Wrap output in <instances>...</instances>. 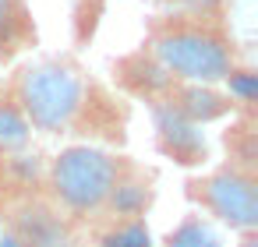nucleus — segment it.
Masks as SVG:
<instances>
[{
  "mask_svg": "<svg viewBox=\"0 0 258 247\" xmlns=\"http://www.w3.org/2000/svg\"><path fill=\"white\" fill-rule=\"evenodd\" d=\"M25 120L39 134L82 138L89 145L117 148L127 141V99L85 71L75 57H43L22 64L8 78Z\"/></svg>",
  "mask_w": 258,
  "mask_h": 247,
  "instance_id": "1",
  "label": "nucleus"
},
{
  "mask_svg": "<svg viewBox=\"0 0 258 247\" xmlns=\"http://www.w3.org/2000/svg\"><path fill=\"white\" fill-rule=\"evenodd\" d=\"M145 46L170 74L184 81L219 85L226 71L240 60L233 32L219 15L156 11L145 22Z\"/></svg>",
  "mask_w": 258,
  "mask_h": 247,
  "instance_id": "2",
  "label": "nucleus"
},
{
  "mask_svg": "<svg viewBox=\"0 0 258 247\" xmlns=\"http://www.w3.org/2000/svg\"><path fill=\"white\" fill-rule=\"evenodd\" d=\"M135 170V159L106 145H68L50 159L46 187L68 219H96L113 187Z\"/></svg>",
  "mask_w": 258,
  "mask_h": 247,
  "instance_id": "3",
  "label": "nucleus"
},
{
  "mask_svg": "<svg viewBox=\"0 0 258 247\" xmlns=\"http://www.w3.org/2000/svg\"><path fill=\"white\" fill-rule=\"evenodd\" d=\"M184 198L216 222L230 226L233 233L258 229V173H244L230 162H219L205 173L187 177Z\"/></svg>",
  "mask_w": 258,
  "mask_h": 247,
  "instance_id": "4",
  "label": "nucleus"
},
{
  "mask_svg": "<svg viewBox=\"0 0 258 247\" xmlns=\"http://www.w3.org/2000/svg\"><path fill=\"white\" fill-rule=\"evenodd\" d=\"M145 110L152 120V145L163 159H170L184 170H202L209 162V141L198 124H191L166 103H145Z\"/></svg>",
  "mask_w": 258,
  "mask_h": 247,
  "instance_id": "5",
  "label": "nucleus"
},
{
  "mask_svg": "<svg viewBox=\"0 0 258 247\" xmlns=\"http://www.w3.org/2000/svg\"><path fill=\"white\" fill-rule=\"evenodd\" d=\"M173 81H177V74H170V71L152 57V50H149L145 43L110 60V85H113L124 99L159 103V99L170 92Z\"/></svg>",
  "mask_w": 258,
  "mask_h": 247,
  "instance_id": "6",
  "label": "nucleus"
},
{
  "mask_svg": "<svg viewBox=\"0 0 258 247\" xmlns=\"http://www.w3.org/2000/svg\"><path fill=\"white\" fill-rule=\"evenodd\" d=\"M166 103L170 110H177L180 117H187L191 124L205 127V124H216V120H226L237 113L233 99L223 92V85H209V81H184L177 78L170 85V92L159 99Z\"/></svg>",
  "mask_w": 258,
  "mask_h": 247,
  "instance_id": "7",
  "label": "nucleus"
},
{
  "mask_svg": "<svg viewBox=\"0 0 258 247\" xmlns=\"http://www.w3.org/2000/svg\"><path fill=\"white\" fill-rule=\"evenodd\" d=\"M39 25L29 0H0V64H11L22 53L36 50Z\"/></svg>",
  "mask_w": 258,
  "mask_h": 247,
  "instance_id": "8",
  "label": "nucleus"
},
{
  "mask_svg": "<svg viewBox=\"0 0 258 247\" xmlns=\"http://www.w3.org/2000/svg\"><path fill=\"white\" fill-rule=\"evenodd\" d=\"M156 201V177L135 162V170L113 187L110 201L103 205V212L96 219H127V215H145Z\"/></svg>",
  "mask_w": 258,
  "mask_h": 247,
  "instance_id": "9",
  "label": "nucleus"
},
{
  "mask_svg": "<svg viewBox=\"0 0 258 247\" xmlns=\"http://www.w3.org/2000/svg\"><path fill=\"white\" fill-rule=\"evenodd\" d=\"M223 148H226L230 166H237L244 173H258V117L233 113L223 131Z\"/></svg>",
  "mask_w": 258,
  "mask_h": 247,
  "instance_id": "10",
  "label": "nucleus"
},
{
  "mask_svg": "<svg viewBox=\"0 0 258 247\" xmlns=\"http://www.w3.org/2000/svg\"><path fill=\"white\" fill-rule=\"evenodd\" d=\"M32 141V127L11 92V85L4 81L0 85V155H15V152H25Z\"/></svg>",
  "mask_w": 258,
  "mask_h": 247,
  "instance_id": "11",
  "label": "nucleus"
},
{
  "mask_svg": "<svg viewBox=\"0 0 258 247\" xmlns=\"http://www.w3.org/2000/svg\"><path fill=\"white\" fill-rule=\"evenodd\" d=\"M96 247H156L145 215L127 219H103L96 226Z\"/></svg>",
  "mask_w": 258,
  "mask_h": 247,
  "instance_id": "12",
  "label": "nucleus"
},
{
  "mask_svg": "<svg viewBox=\"0 0 258 247\" xmlns=\"http://www.w3.org/2000/svg\"><path fill=\"white\" fill-rule=\"evenodd\" d=\"M163 247H223L219 233L209 226V219H202L198 212L184 215L166 236H163Z\"/></svg>",
  "mask_w": 258,
  "mask_h": 247,
  "instance_id": "13",
  "label": "nucleus"
},
{
  "mask_svg": "<svg viewBox=\"0 0 258 247\" xmlns=\"http://www.w3.org/2000/svg\"><path fill=\"white\" fill-rule=\"evenodd\" d=\"M219 85H223V92L233 99L237 113H254V103H258V71H254V67H247V64L237 60V64L226 71V78H223Z\"/></svg>",
  "mask_w": 258,
  "mask_h": 247,
  "instance_id": "14",
  "label": "nucleus"
},
{
  "mask_svg": "<svg viewBox=\"0 0 258 247\" xmlns=\"http://www.w3.org/2000/svg\"><path fill=\"white\" fill-rule=\"evenodd\" d=\"M159 11H187V15H219L226 18V0H152Z\"/></svg>",
  "mask_w": 258,
  "mask_h": 247,
  "instance_id": "15",
  "label": "nucleus"
},
{
  "mask_svg": "<svg viewBox=\"0 0 258 247\" xmlns=\"http://www.w3.org/2000/svg\"><path fill=\"white\" fill-rule=\"evenodd\" d=\"M233 247H258V229H247V233H237V243Z\"/></svg>",
  "mask_w": 258,
  "mask_h": 247,
  "instance_id": "16",
  "label": "nucleus"
}]
</instances>
